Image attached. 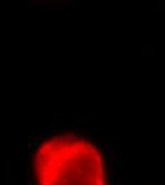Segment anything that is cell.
I'll return each mask as SVG.
<instances>
[{
	"label": "cell",
	"instance_id": "obj_1",
	"mask_svg": "<svg viewBox=\"0 0 165 185\" xmlns=\"http://www.w3.org/2000/svg\"><path fill=\"white\" fill-rule=\"evenodd\" d=\"M36 185H111L104 176L101 152L75 134H60L34 154Z\"/></svg>",
	"mask_w": 165,
	"mask_h": 185
}]
</instances>
